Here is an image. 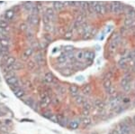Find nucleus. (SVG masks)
<instances>
[{"label": "nucleus", "instance_id": "nucleus-3", "mask_svg": "<svg viewBox=\"0 0 135 134\" xmlns=\"http://www.w3.org/2000/svg\"><path fill=\"white\" fill-rule=\"evenodd\" d=\"M0 45L2 47H8L9 45V40L6 38V36L0 37Z\"/></svg>", "mask_w": 135, "mask_h": 134}, {"label": "nucleus", "instance_id": "nucleus-5", "mask_svg": "<svg viewBox=\"0 0 135 134\" xmlns=\"http://www.w3.org/2000/svg\"><path fill=\"white\" fill-rule=\"evenodd\" d=\"M14 16H15V13H14V11L11 9L6 11V13H5V17H6L7 20H11L13 17H14Z\"/></svg>", "mask_w": 135, "mask_h": 134}, {"label": "nucleus", "instance_id": "nucleus-12", "mask_svg": "<svg viewBox=\"0 0 135 134\" xmlns=\"http://www.w3.org/2000/svg\"><path fill=\"white\" fill-rule=\"evenodd\" d=\"M7 35H8L7 30H6V29H5V28H1V27H0V35H1V37L6 36Z\"/></svg>", "mask_w": 135, "mask_h": 134}, {"label": "nucleus", "instance_id": "nucleus-8", "mask_svg": "<svg viewBox=\"0 0 135 134\" xmlns=\"http://www.w3.org/2000/svg\"><path fill=\"white\" fill-rule=\"evenodd\" d=\"M16 63V60H15V58L14 57H8L7 58V60L6 61V66H12L14 65Z\"/></svg>", "mask_w": 135, "mask_h": 134}, {"label": "nucleus", "instance_id": "nucleus-1", "mask_svg": "<svg viewBox=\"0 0 135 134\" xmlns=\"http://www.w3.org/2000/svg\"><path fill=\"white\" fill-rule=\"evenodd\" d=\"M6 82H7V83L9 84L10 86H12L13 90L15 89V88H17V85H18V83H19L18 79H17L16 76L11 77V78H9V79H7Z\"/></svg>", "mask_w": 135, "mask_h": 134}, {"label": "nucleus", "instance_id": "nucleus-2", "mask_svg": "<svg viewBox=\"0 0 135 134\" xmlns=\"http://www.w3.org/2000/svg\"><path fill=\"white\" fill-rule=\"evenodd\" d=\"M29 23L32 26H37L39 24V17L37 15H31L29 17Z\"/></svg>", "mask_w": 135, "mask_h": 134}, {"label": "nucleus", "instance_id": "nucleus-9", "mask_svg": "<svg viewBox=\"0 0 135 134\" xmlns=\"http://www.w3.org/2000/svg\"><path fill=\"white\" fill-rule=\"evenodd\" d=\"M64 5H65V3H62V2H54L53 7L55 9L59 10V9H61Z\"/></svg>", "mask_w": 135, "mask_h": 134}, {"label": "nucleus", "instance_id": "nucleus-11", "mask_svg": "<svg viewBox=\"0 0 135 134\" xmlns=\"http://www.w3.org/2000/svg\"><path fill=\"white\" fill-rule=\"evenodd\" d=\"M69 92H70V93L72 94V95L74 96H77L78 94H79V90H78V88L75 86H71L70 88H69Z\"/></svg>", "mask_w": 135, "mask_h": 134}, {"label": "nucleus", "instance_id": "nucleus-4", "mask_svg": "<svg viewBox=\"0 0 135 134\" xmlns=\"http://www.w3.org/2000/svg\"><path fill=\"white\" fill-rule=\"evenodd\" d=\"M14 91V93H16V97H18V98H23L24 96V91L22 89H20V88H16V89L13 90Z\"/></svg>", "mask_w": 135, "mask_h": 134}, {"label": "nucleus", "instance_id": "nucleus-7", "mask_svg": "<svg viewBox=\"0 0 135 134\" xmlns=\"http://www.w3.org/2000/svg\"><path fill=\"white\" fill-rule=\"evenodd\" d=\"M79 124H80V121H70L69 122V128H71V129H77V128L79 127Z\"/></svg>", "mask_w": 135, "mask_h": 134}, {"label": "nucleus", "instance_id": "nucleus-15", "mask_svg": "<svg viewBox=\"0 0 135 134\" xmlns=\"http://www.w3.org/2000/svg\"><path fill=\"white\" fill-rule=\"evenodd\" d=\"M72 36V32L71 31H68V32L65 34V37L67 38H69V37H71Z\"/></svg>", "mask_w": 135, "mask_h": 134}, {"label": "nucleus", "instance_id": "nucleus-17", "mask_svg": "<svg viewBox=\"0 0 135 134\" xmlns=\"http://www.w3.org/2000/svg\"><path fill=\"white\" fill-rule=\"evenodd\" d=\"M132 122H133V124H135V117L132 119Z\"/></svg>", "mask_w": 135, "mask_h": 134}, {"label": "nucleus", "instance_id": "nucleus-16", "mask_svg": "<svg viewBox=\"0 0 135 134\" xmlns=\"http://www.w3.org/2000/svg\"><path fill=\"white\" fill-rule=\"evenodd\" d=\"M0 131H5V132H6V131H7V128L5 127V126H2V127L0 128Z\"/></svg>", "mask_w": 135, "mask_h": 134}, {"label": "nucleus", "instance_id": "nucleus-13", "mask_svg": "<svg viewBox=\"0 0 135 134\" xmlns=\"http://www.w3.org/2000/svg\"><path fill=\"white\" fill-rule=\"evenodd\" d=\"M27 25L25 24V23H22L21 25H20V30H22V31H27Z\"/></svg>", "mask_w": 135, "mask_h": 134}, {"label": "nucleus", "instance_id": "nucleus-14", "mask_svg": "<svg viewBox=\"0 0 135 134\" xmlns=\"http://www.w3.org/2000/svg\"><path fill=\"white\" fill-rule=\"evenodd\" d=\"M0 27L1 28H7V23L6 21H0Z\"/></svg>", "mask_w": 135, "mask_h": 134}, {"label": "nucleus", "instance_id": "nucleus-6", "mask_svg": "<svg viewBox=\"0 0 135 134\" xmlns=\"http://www.w3.org/2000/svg\"><path fill=\"white\" fill-rule=\"evenodd\" d=\"M32 52H33V48H27L26 50L24 51V54H23V56L24 58H28L29 56H31L32 54Z\"/></svg>", "mask_w": 135, "mask_h": 134}, {"label": "nucleus", "instance_id": "nucleus-10", "mask_svg": "<svg viewBox=\"0 0 135 134\" xmlns=\"http://www.w3.org/2000/svg\"><path fill=\"white\" fill-rule=\"evenodd\" d=\"M45 81H46L47 83H52V81H53V76H52V74H50V73H47V74H45Z\"/></svg>", "mask_w": 135, "mask_h": 134}]
</instances>
